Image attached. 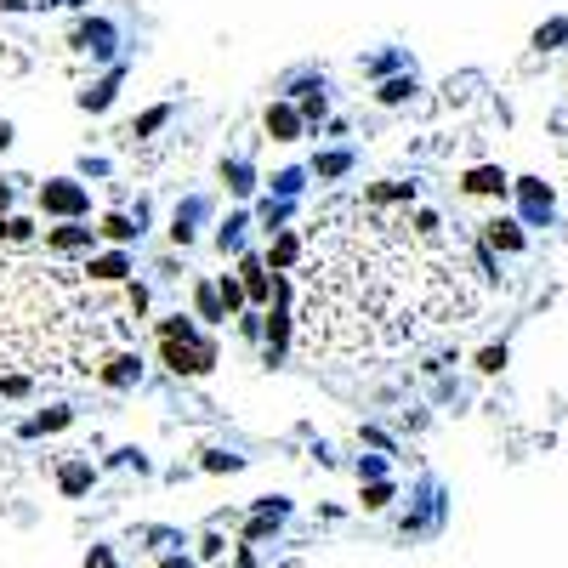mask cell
I'll return each mask as SVG.
<instances>
[{
  "label": "cell",
  "instance_id": "7a4b0ae2",
  "mask_svg": "<svg viewBox=\"0 0 568 568\" xmlns=\"http://www.w3.org/2000/svg\"><path fill=\"white\" fill-rule=\"evenodd\" d=\"M114 324L74 267L0 256V375H86Z\"/></svg>",
  "mask_w": 568,
  "mask_h": 568
},
{
  "label": "cell",
  "instance_id": "277c9868",
  "mask_svg": "<svg viewBox=\"0 0 568 568\" xmlns=\"http://www.w3.org/2000/svg\"><path fill=\"white\" fill-rule=\"evenodd\" d=\"M165 568H188V563H165Z\"/></svg>",
  "mask_w": 568,
  "mask_h": 568
},
{
  "label": "cell",
  "instance_id": "6da1fadb",
  "mask_svg": "<svg viewBox=\"0 0 568 568\" xmlns=\"http://www.w3.org/2000/svg\"><path fill=\"white\" fill-rule=\"evenodd\" d=\"M489 262L438 211L387 194L330 199L302 245L296 347L319 364L387 358L466 324L483 307Z\"/></svg>",
  "mask_w": 568,
  "mask_h": 568
},
{
  "label": "cell",
  "instance_id": "3957f363",
  "mask_svg": "<svg viewBox=\"0 0 568 568\" xmlns=\"http://www.w3.org/2000/svg\"><path fill=\"white\" fill-rule=\"evenodd\" d=\"M86 568H114V557H108V551H97V557H91Z\"/></svg>",
  "mask_w": 568,
  "mask_h": 568
}]
</instances>
